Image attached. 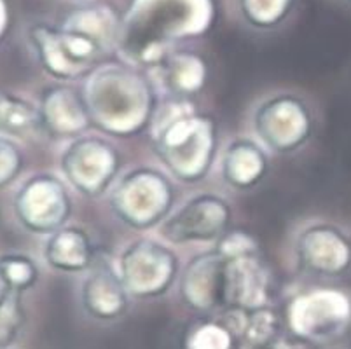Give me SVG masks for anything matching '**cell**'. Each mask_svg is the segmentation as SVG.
<instances>
[{"mask_svg": "<svg viewBox=\"0 0 351 349\" xmlns=\"http://www.w3.org/2000/svg\"><path fill=\"white\" fill-rule=\"evenodd\" d=\"M213 16L212 0H133L121 18V35H151L162 40L199 34Z\"/></svg>", "mask_w": 351, "mask_h": 349, "instance_id": "6da1fadb", "label": "cell"}, {"mask_svg": "<svg viewBox=\"0 0 351 349\" xmlns=\"http://www.w3.org/2000/svg\"><path fill=\"white\" fill-rule=\"evenodd\" d=\"M290 326L299 337L311 341L330 339L350 325L351 300L337 290L308 293L290 307Z\"/></svg>", "mask_w": 351, "mask_h": 349, "instance_id": "7a4b0ae2", "label": "cell"}, {"mask_svg": "<svg viewBox=\"0 0 351 349\" xmlns=\"http://www.w3.org/2000/svg\"><path fill=\"white\" fill-rule=\"evenodd\" d=\"M124 280L138 296H156L166 290L173 276L175 262L168 250L156 243H136L124 255Z\"/></svg>", "mask_w": 351, "mask_h": 349, "instance_id": "3957f363", "label": "cell"}, {"mask_svg": "<svg viewBox=\"0 0 351 349\" xmlns=\"http://www.w3.org/2000/svg\"><path fill=\"white\" fill-rule=\"evenodd\" d=\"M63 168L81 191L101 192L116 169V154L100 140H82L69 150Z\"/></svg>", "mask_w": 351, "mask_h": 349, "instance_id": "277c9868", "label": "cell"}, {"mask_svg": "<svg viewBox=\"0 0 351 349\" xmlns=\"http://www.w3.org/2000/svg\"><path fill=\"white\" fill-rule=\"evenodd\" d=\"M301 257L315 273L336 276L351 265V241L336 227H313L301 239Z\"/></svg>", "mask_w": 351, "mask_h": 349, "instance_id": "5b68a950", "label": "cell"}, {"mask_svg": "<svg viewBox=\"0 0 351 349\" xmlns=\"http://www.w3.org/2000/svg\"><path fill=\"white\" fill-rule=\"evenodd\" d=\"M82 300L89 315L95 318L110 320L123 315L126 307L123 280L105 265H100L89 274L82 290Z\"/></svg>", "mask_w": 351, "mask_h": 349, "instance_id": "8992f818", "label": "cell"}, {"mask_svg": "<svg viewBox=\"0 0 351 349\" xmlns=\"http://www.w3.org/2000/svg\"><path fill=\"white\" fill-rule=\"evenodd\" d=\"M49 262L56 267L65 271H77L84 269L93 258V248L89 243L88 236L77 229H66L60 232L49 241V252H47Z\"/></svg>", "mask_w": 351, "mask_h": 349, "instance_id": "52a82bcc", "label": "cell"}, {"mask_svg": "<svg viewBox=\"0 0 351 349\" xmlns=\"http://www.w3.org/2000/svg\"><path fill=\"white\" fill-rule=\"evenodd\" d=\"M245 23L254 28H274L292 12L295 0H232Z\"/></svg>", "mask_w": 351, "mask_h": 349, "instance_id": "ba28073f", "label": "cell"}, {"mask_svg": "<svg viewBox=\"0 0 351 349\" xmlns=\"http://www.w3.org/2000/svg\"><path fill=\"white\" fill-rule=\"evenodd\" d=\"M263 169V154L258 152L254 145H247V143L234 145L226 158V177L231 184L239 185V187L250 185L252 182L257 180Z\"/></svg>", "mask_w": 351, "mask_h": 349, "instance_id": "9c48e42d", "label": "cell"}, {"mask_svg": "<svg viewBox=\"0 0 351 349\" xmlns=\"http://www.w3.org/2000/svg\"><path fill=\"white\" fill-rule=\"evenodd\" d=\"M243 334L248 344L254 348H266L276 334V318L269 311H255L247 318L243 325Z\"/></svg>", "mask_w": 351, "mask_h": 349, "instance_id": "30bf717a", "label": "cell"}, {"mask_svg": "<svg viewBox=\"0 0 351 349\" xmlns=\"http://www.w3.org/2000/svg\"><path fill=\"white\" fill-rule=\"evenodd\" d=\"M232 335L226 326L201 325L187 339V349H231Z\"/></svg>", "mask_w": 351, "mask_h": 349, "instance_id": "8fae6325", "label": "cell"}, {"mask_svg": "<svg viewBox=\"0 0 351 349\" xmlns=\"http://www.w3.org/2000/svg\"><path fill=\"white\" fill-rule=\"evenodd\" d=\"M23 323V313L14 296H8L0 302V349H5L14 342Z\"/></svg>", "mask_w": 351, "mask_h": 349, "instance_id": "7c38bea8", "label": "cell"}, {"mask_svg": "<svg viewBox=\"0 0 351 349\" xmlns=\"http://www.w3.org/2000/svg\"><path fill=\"white\" fill-rule=\"evenodd\" d=\"M34 276V269L30 267V264L27 262H11L8 265V280L11 283L23 285L27 283L30 278Z\"/></svg>", "mask_w": 351, "mask_h": 349, "instance_id": "4fadbf2b", "label": "cell"}, {"mask_svg": "<svg viewBox=\"0 0 351 349\" xmlns=\"http://www.w3.org/2000/svg\"><path fill=\"white\" fill-rule=\"evenodd\" d=\"M9 23V0H0V35L4 34Z\"/></svg>", "mask_w": 351, "mask_h": 349, "instance_id": "5bb4252c", "label": "cell"}, {"mask_svg": "<svg viewBox=\"0 0 351 349\" xmlns=\"http://www.w3.org/2000/svg\"><path fill=\"white\" fill-rule=\"evenodd\" d=\"M69 2H75V4H84V2H91V0H69Z\"/></svg>", "mask_w": 351, "mask_h": 349, "instance_id": "9a60e30c", "label": "cell"}, {"mask_svg": "<svg viewBox=\"0 0 351 349\" xmlns=\"http://www.w3.org/2000/svg\"><path fill=\"white\" fill-rule=\"evenodd\" d=\"M344 2H348V4H351V0H344Z\"/></svg>", "mask_w": 351, "mask_h": 349, "instance_id": "2e32d148", "label": "cell"}, {"mask_svg": "<svg viewBox=\"0 0 351 349\" xmlns=\"http://www.w3.org/2000/svg\"><path fill=\"white\" fill-rule=\"evenodd\" d=\"M261 349H264V348H261Z\"/></svg>", "mask_w": 351, "mask_h": 349, "instance_id": "e0dca14e", "label": "cell"}]
</instances>
